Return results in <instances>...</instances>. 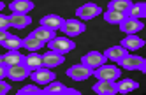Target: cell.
Listing matches in <instances>:
<instances>
[{
	"label": "cell",
	"instance_id": "cell-1",
	"mask_svg": "<svg viewBox=\"0 0 146 95\" xmlns=\"http://www.w3.org/2000/svg\"><path fill=\"white\" fill-rule=\"evenodd\" d=\"M120 74H121V70L118 67L106 65V63H104V65H100V67H97L93 70L92 76H95L97 79H104V81H116L120 78Z\"/></svg>",
	"mask_w": 146,
	"mask_h": 95
},
{
	"label": "cell",
	"instance_id": "cell-2",
	"mask_svg": "<svg viewBox=\"0 0 146 95\" xmlns=\"http://www.w3.org/2000/svg\"><path fill=\"white\" fill-rule=\"evenodd\" d=\"M60 30L69 37H76V35H81L86 30V25L81 19H64V25H62Z\"/></svg>",
	"mask_w": 146,
	"mask_h": 95
},
{
	"label": "cell",
	"instance_id": "cell-3",
	"mask_svg": "<svg viewBox=\"0 0 146 95\" xmlns=\"http://www.w3.org/2000/svg\"><path fill=\"white\" fill-rule=\"evenodd\" d=\"M118 63H120V67L127 69V70H141V72H146V60L141 58V56L127 55V56H123Z\"/></svg>",
	"mask_w": 146,
	"mask_h": 95
},
{
	"label": "cell",
	"instance_id": "cell-4",
	"mask_svg": "<svg viewBox=\"0 0 146 95\" xmlns=\"http://www.w3.org/2000/svg\"><path fill=\"white\" fill-rule=\"evenodd\" d=\"M48 46H49L51 51H56V53L65 55V53H69V51H72V49L76 48V42H72L67 37H53L48 42Z\"/></svg>",
	"mask_w": 146,
	"mask_h": 95
},
{
	"label": "cell",
	"instance_id": "cell-5",
	"mask_svg": "<svg viewBox=\"0 0 146 95\" xmlns=\"http://www.w3.org/2000/svg\"><path fill=\"white\" fill-rule=\"evenodd\" d=\"M65 74H67L70 79H74V81H85V79H88L92 74H93V70L90 67H86L85 63H76V65L69 67Z\"/></svg>",
	"mask_w": 146,
	"mask_h": 95
},
{
	"label": "cell",
	"instance_id": "cell-6",
	"mask_svg": "<svg viewBox=\"0 0 146 95\" xmlns=\"http://www.w3.org/2000/svg\"><path fill=\"white\" fill-rule=\"evenodd\" d=\"M102 14V11L97 4H93V2H88L85 5H81L76 9V16L81 19V21H88V19H93L95 16Z\"/></svg>",
	"mask_w": 146,
	"mask_h": 95
},
{
	"label": "cell",
	"instance_id": "cell-7",
	"mask_svg": "<svg viewBox=\"0 0 146 95\" xmlns=\"http://www.w3.org/2000/svg\"><path fill=\"white\" fill-rule=\"evenodd\" d=\"M106 56H104V53H99V51H90V53H86L85 56L81 58V63H85L86 67H90L92 70H95L97 67H100V65H104L106 63Z\"/></svg>",
	"mask_w": 146,
	"mask_h": 95
},
{
	"label": "cell",
	"instance_id": "cell-8",
	"mask_svg": "<svg viewBox=\"0 0 146 95\" xmlns=\"http://www.w3.org/2000/svg\"><path fill=\"white\" fill-rule=\"evenodd\" d=\"M30 78H32V81L37 83V84H48V83H51L55 79V72L49 70L48 67H39V69L30 72Z\"/></svg>",
	"mask_w": 146,
	"mask_h": 95
},
{
	"label": "cell",
	"instance_id": "cell-9",
	"mask_svg": "<svg viewBox=\"0 0 146 95\" xmlns=\"http://www.w3.org/2000/svg\"><path fill=\"white\" fill-rule=\"evenodd\" d=\"M118 25H120V30H121V32H125L127 35H130V34H137L139 30H143V28H144V25H143V21H141V19L129 18V16H125Z\"/></svg>",
	"mask_w": 146,
	"mask_h": 95
},
{
	"label": "cell",
	"instance_id": "cell-10",
	"mask_svg": "<svg viewBox=\"0 0 146 95\" xmlns=\"http://www.w3.org/2000/svg\"><path fill=\"white\" fill-rule=\"evenodd\" d=\"M65 62V56L62 55V53H56V51H48L42 55V67H48V69H55L58 65Z\"/></svg>",
	"mask_w": 146,
	"mask_h": 95
},
{
	"label": "cell",
	"instance_id": "cell-11",
	"mask_svg": "<svg viewBox=\"0 0 146 95\" xmlns=\"http://www.w3.org/2000/svg\"><path fill=\"white\" fill-rule=\"evenodd\" d=\"M93 92L99 93V95H114V93H118L116 83L114 81H104V79H97V83L93 84Z\"/></svg>",
	"mask_w": 146,
	"mask_h": 95
},
{
	"label": "cell",
	"instance_id": "cell-12",
	"mask_svg": "<svg viewBox=\"0 0 146 95\" xmlns=\"http://www.w3.org/2000/svg\"><path fill=\"white\" fill-rule=\"evenodd\" d=\"M28 74H30V70L23 65V63H18V65L7 67V78L13 79V81H23Z\"/></svg>",
	"mask_w": 146,
	"mask_h": 95
},
{
	"label": "cell",
	"instance_id": "cell-13",
	"mask_svg": "<svg viewBox=\"0 0 146 95\" xmlns=\"http://www.w3.org/2000/svg\"><path fill=\"white\" fill-rule=\"evenodd\" d=\"M9 9H11L14 14H28L30 11L34 9V2L32 0H13V2L9 4Z\"/></svg>",
	"mask_w": 146,
	"mask_h": 95
},
{
	"label": "cell",
	"instance_id": "cell-14",
	"mask_svg": "<svg viewBox=\"0 0 146 95\" xmlns=\"http://www.w3.org/2000/svg\"><path fill=\"white\" fill-rule=\"evenodd\" d=\"M64 25V18H60L56 14H46L44 18H40V27L49 28V30H60Z\"/></svg>",
	"mask_w": 146,
	"mask_h": 95
},
{
	"label": "cell",
	"instance_id": "cell-15",
	"mask_svg": "<svg viewBox=\"0 0 146 95\" xmlns=\"http://www.w3.org/2000/svg\"><path fill=\"white\" fill-rule=\"evenodd\" d=\"M23 65L32 72L39 67H42V55H37V53H28L23 55Z\"/></svg>",
	"mask_w": 146,
	"mask_h": 95
},
{
	"label": "cell",
	"instance_id": "cell-16",
	"mask_svg": "<svg viewBox=\"0 0 146 95\" xmlns=\"http://www.w3.org/2000/svg\"><path fill=\"white\" fill-rule=\"evenodd\" d=\"M120 46L125 48L127 51H135V49H139V48L144 46V41H143L141 37H137L135 34H130V35H127V37L121 41Z\"/></svg>",
	"mask_w": 146,
	"mask_h": 95
},
{
	"label": "cell",
	"instance_id": "cell-17",
	"mask_svg": "<svg viewBox=\"0 0 146 95\" xmlns=\"http://www.w3.org/2000/svg\"><path fill=\"white\" fill-rule=\"evenodd\" d=\"M9 23H11V27H14V28H27L30 23H32V18H30L28 14H11L9 16Z\"/></svg>",
	"mask_w": 146,
	"mask_h": 95
},
{
	"label": "cell",
	"instance_id": "cell-18",
	"mask_svg": "<svg viewBox=\"0 0 146 95\" xmlns=\"http://www.w3.org/2000/svg\"><path fill=\"white\" fill-rule=\"evenodd\" d=\"M129 53H127V49L125 48H121V46H113V48H109V49H106L104 51V56H106L108 60H113V62H120L123 56H127Z\"/></svg>",
	"mask_w": 146,
	"mask_h": 95
},
{
	"label": "cell",
	"instance_id": "cell-19",
	"mask_svg": "<svg viewBox=\"0 0 146 95\" xmlns=\"http://www.w3.org/2000/svg\"><path fill=\"white\" fill-rule=\"evenodd\" d=\"M18 63H23V55L18 49H11L4 55V65L11 67V65H18Z\"/></svg>",
	"mask_w": 146,
	"mask_h": 95
},
{
	"label": "cell",
	"instance_id": "cell-20",
	"mask_svg": "<svg viewBox=\"0 0 146 95\" xmlns=\"http://www.w3.org/2000/svg\"><path fill=\"white\" fill-rule=\"evenodd\" d=\"M30 35H34V37H35V39H39L40 42L48 44V42L55 37V32H53V30H49V28H44V27H39V28H35Z\"/></svg>",
	"mask_w": 146,
	"mask_h": 95
},
{
	"label": "cell",
	"instance_id": "cell-21",
	"mask_svg": "<svg viewBox=\"0 0 146 95\" xmlns=\"http://www.w3.org/2000/svg\"><path fill=\"white\" fill-rule=\"evenodd\" d=\"M64 92H65V84L60 81H55V79L48 83L42 90V93H46V95H64Z\"/></svg>",
	"mask_w": 146,
	"mask_h": 95
},
{
	"label": "cell",
	"instance_id": "cell-22",
	"mask_svg": "<svg viewBox=\"0 0 146 95\" xmlns=\"http://www.w3.org/2000/svg\"><path fill=\"white\" fill-rule=\"evenodd\" d=\"M127 16H129V18H135V19H143V18L146 16V4H144V2L132 4L130 9L127 11Z\"/></svg>",
	"mask_w": 146,
	"mask_h": 95
},
{
	"label": "cell",
	"instance_id": "cell-23",
	"mask_svg": "<svg viewBox=\"0 0 146 95\" xmlns=\"http://www.w3.org/2000/svg\"><path fill=\"white\" fill-rule=\"evenodd\" d=\"M137 88H139V84H137V81H134V79H121V81L116 83L118 93H129V92H134Z\"/></svg>",
	"mask_w": 146,
	"mask_h": 95
},
{
	"label": "cell",
	"instance_id": "cell-24",
	"mask_svg": "<svg viewBox=\"0 0 146 95\" xmlns=\"http://www.w3.org/2000/svg\"><path fill=\"white\" fill-rule=\"evenodd\" d=\"M7 51H11V49H19V48H23V39L21 37H18V35H11L9 34L7 39L4 42H0Z\"/></svg>",
	"mask_w": 146,
	"mask_h": 95
},
{
	"label": "cell",
	"instance_id": "cell-25",
	"mask_svg": "<svg viewBox=\"0 0 146 95\" xmlns=\"http://www.w3.org/2000/svg\"><path fill=\"white\" fill-rule=\"evenodd\" d=\"M130 5H132L130 0H111V2L108 4V9H109V11H118V13L127 14V11L130 9Z\"/></svg>",
	"mask_w": 146,
	"mask_h": 95
},
{
	"label": "cell",
	"instance_id": "cell-26",
	"mask_svg": "<svg viewBox=\"0 0 146 95\" xmlns=\"http://www.w3.org/2000/svg\"><path fill=\"white\" fill-rule=\"evenodd\" d=\"M102 16H104V19H106L108 23H111V25H118L120 21H121L125 16H127V14L118 13V11H109V9H108V11H106V13H104Z\"/></svg>",
	"mask_w": 146,
	"mask_h": 95
},
{
	"label": "cell",
	"instance_id": "cell-27",
	"mask_svg": "<svg viewBox=\"0 0 146 95\" xmlns=\"http://www.w3.org/2000/svg\"><path fill=\"white\" fill-rule=\"evenodd\" d=\"M44 46V42H40L39 39H35L34 35H28L23 39V48H27L28 51H37Z\"/></svg>",
	"mask_w": 146,
	"mask_h": 95
},
{
	"label": "cell",
	"instance_id": "cell-28",
	"mask_svg": "<svg viewBox=\"0 0 146 95\" xmlns=\"http://www.w3.org/2000/svg\"><path fill=\"white\" fill-rule=\"evenodd\" d=\"M18 93L19 95H40V93H42V90L37 88L35 84H27V86H23Z\"/></svg>",
	"mask_w": 146,
	"mask_h": 95
},
{
	"label": "cell",
	"instance_id": "cell-29",
	"mask_svg": "<svg viewBox=\"0 0 146 95\" xmlns=\"http://www.w3.org/2000/svg\"><path fill=\"white\" fill-rule=\"evenodd\" d=\"M9 27H11V23H9V16L0 14V30H7Z\"/></svg>",
	"mask_w": 146,
	"mask_h": 95
},
{
	"label": "cell",
	"instance_id": "cell-30",
	"mask_svg": "<svg viewBox=\"0 0 146 95\" xmlns=\"http://www.w3.org/2000/svg\"><path fill=\"white\" fill-rule=\"evenodd\" d=\"M9 90H11V84H7L4 79H0V95L9 93Z\"/></svg>",
	"mask_w": 146,
	"mask_h": 95
},
{
	"label": "cell",
	"instance_id": "cell-31",
	"mask_svg": "<svg viewBox=\"0 0 146 95\" xmlns=\"http://www.w3.org/2000/svg\"><path fill=\"white\" fill-rule=\"evenodd\" d=\"M64 95H79V90H76V88H67V86H65Z\"/></svg>",
	"mask_w": 146,
	"mask_h": 95
},
{
	"label": "cell",
	"instance_id": "cell-32",
	"mask_svg": "<svg viewBox=\"0 0 146 95\" xmlns=\"http://www.w3.org/2000/svg\"><path fill=\"white\" fill-rule=\"evenodd\" d=\"M7 78V67L4 65V63H0V79Z\"/></svg>",
	"mask_w": 146,
	"mask_h": 95
},
{
	"label": "cell",
	"instance_id": "cell-33",
	"mask_svg": "<svg viewBox=\"0 0 146 95\" xmlns=\"http://www.w3.org/2000/svg\"><path fill=\"white\" fill-rule=\"evenodd\" d=\"M7 35H9L7 30H0V42H4V41L7 39Z\"/></svg>",
	"mask_w": 146,
	"mask_h": 95
},
{
	"label": "cell",
	"instance_id": "cell-34",
	"mask_svg": "<svg viewBox=\"0 0 146 95\" xmlns=\"http://www.w3.org/2000/svg\"><path fill=\"white\" fill-rule=\"evenodd\" d=\"M4 7H5V5H4V2H2V0H0V11H2Z\"/></svg>",
	"mask_w": 146,
	"mask_h": 95
},
{
	"label": "cell",
	"instance_id": "cell-35",
	"mask_svg": "<svg viewBox=\"0 0 146 95\" xmlns=\"http://www.w3.org/2000/svg\"><path fill=\"white\" fill-rule=\"evenodd\" d=\"M0 63H4V55H0Z\"/></svg>",
	"mask_w": 146,
	"mask_h": 95
}]
</instances>
